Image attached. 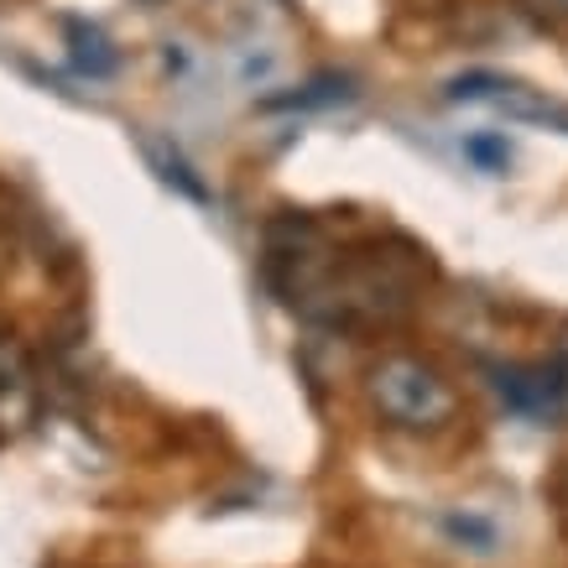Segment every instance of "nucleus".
I'll use <instances>...</instances> for the list:
<instances>
[{"instance_id": "4", "label": "nucleus", "mask_w": 568, "mask_h": 568, "mask_svg": "<svg viewBox=\"0 0 568 568\" xmlns=\"http://www.w3.org/2000/svg\"><path fill=\"white\" fill-rule=\"evenodd\" d=\"M37 407H42V381L32 355L17 339H0V433L32 428Z\"/></svg>"}, {"instance_id": "7", "label": "nucleus", "mask_w": 568, "mask_h": 568, "mask_svg": "<svg viewBox=\"0 0 568 568\" xmlns=\"http://www.w3.org/2000/svg\"><path fill=\"white\" fill-rule=\"evenodd\" d=\"M521 6H527V11H537L542 21H558V27L568 21V0H521Z\"/></svg>"}, {"instance_id": "3", "label": "nucleus", "mask_w": 568, "mask_h": 568, "mask_svg": "<svg viewBox=\"0 0 568 568\" xmlns=\"http://www.w3.org/2000/svg\"><path fill=\"white\" fill-rule=\"evenodd\" d=\"M496 392L506 396V407H517L527 417H558L568 413V355L532 365H500Z\"/></svg>"}, {"instance_id": "6", "label": "nucleus", "mask_w": 568, "mask_h": 568, "mask_svg": "<svg viewBox=\"0 0 568 568\" xmlns=\"http://www.w3.org/2000/svg\"><path fill=\"white\" fill-rule=\"evenodd\" d=\"M465 152L475 156V162H485V168H506V162H511V146H506V141H469Z\"/></svg>"}, {"instance_id": "2", "label": "nucleus", "mask_w": 568, "mask_h": 568, "mask_svg": "<svg viewBox=\"0 0 568 568\" xmlns=\"http://www.w3.org/2000/svg\"><path fill=\"white\" fill-rule=\"evenodd\" d=\"M448 100L465 104H485V110H500L511 121H532V125H552V131H568V104L542 94L532 84H517V79H500V73H465L448 84Z\"/></svg>"}, {"instance_id": "1", "label": "nucleus", "mask_w": 568, "mask_h": 568, "mask_svg": "<svg viewBox=\"0 0 568 568\" xmlns=\"http://www.w3.org/2000/svg\"><path fill=\"white\" fill-rule=\"evenodd\" d=\"M365 396L392 428L402 433H444L459 417L454 381L413 349H386L365 371Z\"/></svg>"}, {"instance_id": "5", "label": "nucleus", "mask_w": 568, "mask_h": 568, "mask_svg": "<svg viewBox=\"0 0 568 568\" xmlns=\"http://www.w3.org/2000/svg\"><path fill=\"white\" fill-rule=\"evenodd\" d=\"M73 63L100 79V73L115 69V48H110V42H104L94 27H73Z\"/></svg>"}]
</instances>
